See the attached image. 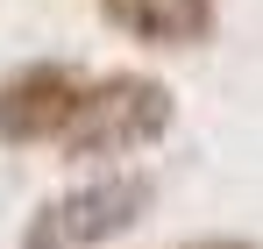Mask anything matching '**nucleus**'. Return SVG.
<instances>
[{"label": "nucleus", "instance_id": "39448f33", "mask_svg": "<svg viewBox=\"0 0 263 249\" xmlns=\"http://www.w3.org/2000/svg\"><path fill=\"white\" fill-rule=\"evenodd\" d=\"M171 249H263V242H249V235H185Z\"/></svg>", "mask_w": 263, "mask_h": 249}, {"label": "nucleus", "instance_id": "f257e3e1", "mask_svg": "<svg viewBox=\"0 0 263 249\" xmlns=\"http://www.w3.org/2000/svg\"><path fill=\"white\" fill-rule=\"evenodd\" d=\"M178 128V93L157 72H107V79L86 85L79 114L57 143V164L71 171H107V164H135L142 150H157Z\"/></svg>", "mask_w": 263, "mask_h": 249}, {"label": "nucleus", "instance_id": "f03ea898", "mask_svg": "<svg viewBox=\"0 0 263 249\" xmlns=\"http://www.w3.org/2000/svg\"><path fill=\"white\" fill-rule=\"evenodd\" d=\"M149 207H157V178L142 164H107L64 192H50L22 221L14 249H114L121 235H135L149 221Z\"/></svg>", "mask_w": 263, "mask_h": 249}, {"label": "nucleus", "instance_id": "20e7f679", "mask_svg": "<svg viewBox=\"0 0 263 249\" xmlns=\"http://www.w3.org/2000/svg\"><path fill=\"white\" fill-rule=\"evenodd\" d=\"M100 22L142 50H199L220 22V0H100Z\"/></svg>", "mask_w": 263, "mask_h": 249}, {"label": "nucleus", "instance_id": "7ed1b4c3", "mask_svg": "<svg viewBox=\"0 0 263 249\" xmlns=\"http://www.w3.org/2000/svg\"><path fill=\"white\" fill-rule=\"evenodd\" d=\"M86 72L64 57H29L0 79V143L7 150H57L86 100Z\"/></svg>", "mask_w": 263, "mask_h": 249}]
</instances>
